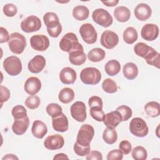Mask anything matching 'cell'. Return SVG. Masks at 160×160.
<instances>
[{"instance_id":"obj_50","label":"cell","mask_w":160,"mask_h":160,"mask_svg":"<svg viewBox=\"0 0 160 160\" xmlns=\"http://www.w3.org/2000/svg\"><path fill=\"white\" fill-rule=\"evenodd\" d=\"M10 35L6 29L3 27L0 28V42L3 43L9 41Z\"/></svg>"},{"instance_id":"obj_30","label":"cell","mask_w":160,"mask_h":160,"mask_svg":"<svg viewBox=\"0 0 160 160\" xmlns=\"http://www.w3.org/2000/svg\"><path fill=\"white\" fill-rule=\"evenodd\" d=\"M144 111L150 117H158L160 114L159 103L156 101L148 102L144 106Z\"/></svg>"},{"instance_id":"obj_37","label":"cell","mask_w":160,"mask_h":160,"mask_svg":"<svg viewBox=\"0 0 160 160\" xmlns=\"http://www.w3.org/2000/svg\"><path fill=\"white\" fill-rule=\"evenodd\" d=\"M47 113L53 118L59 116L62 113V109L60 105L57 103H50L49 104L46 108Z\"/></svg>"},{"instance_id":"obj_7","label":"cell","mask_w":160,"mask_h":160,"mask_svg":"<svg viewBox=\"0 0 160 160\" xmlns=\"http://www.w3.org/2000/svg\"><path fill=\"white\" fill-rule=\"evenodd\" d=\"M92 18L96 24L104 28L109 27L113 22L112 16L108 11L102 8L95 9L92 12Z\"/></svg>"},{"instance_id":"obj_6","label":"cell","mask_w":160,"mask_h":160,"mask_svg":"<svg viewBox=\"0 0 160 160\" xmlns=\"http://www.w3.org/2000/svg\"><path fill=\"white\" fill-rule=\"evenodd\" d=\"M3 68L10 76H17L22 71V63L20 59L15 56L6 58L3 61Z\"/></svg>"},{"instance_id":"obj_5","label":"cell","mask_w":160,"mask_h":160,"mask_svg":"<svg viewBox=\"0 0 160 160\" xmlns=\"http://www.w3.org/2000/svg\"><path fill=\"white\" fill-rule=\"evenodd\" d=\"M130 132L135 136L143 138L148 135V126L146 121L141 118H134L129 124Z\"/></svg>"},{"instance_id":"obj_41","label":"cell","mask_w":160,"mask_h":160,"mask_svg":"<svg viewBox=\"0 0 160 160\" xmlns=\"http://www.w3.org/2000/svg\"><path fill=\"white\" fill-rule=\"evenodd\" d=\"M11 114L14 119H18L26 117L27 116V111L24 106L17 105L12 109Z\"/></svg>"},{"instance_id":"obj_43","label":"cell","mask_w":160,"mask_h":160,"mask_svg":"<svg viewBox=\"0 0 160 160\" xmlns=\"http://www.w3.org/2000/svg\"><path fill=\"white\" fill-rule=\"evenodd\" d=\"M2 11L5 16L8 17H13L17 14L18 9L14 4L9 3L4 6Z\"/></svg>"},{"instance_id":"obj_18","label":"cell","mask_w":160,"mask_h":160,"mask_svg":"<svg viewBox=\"0 0 160 160\" xmlns=\"http://www.w3.org/2000/svg\"><path fill=\"white\" fill-rule=\"evenodd\" d=\"M41 88V82L40 79L36 77H30L26 81L24 89L25 91L29 95L33 96L37 94Z\"/></svg>"},{"instance_id":"obj_14","label":"cell","mask_w":160,"mask_h":160,"mask_svg":"<svg viewBox=\"0 0 160 160\" xmlns=\"http://www.w3.org/2000/svg\"><path fill=\"white\" fill-rule=\"evenodd\" d=\"M30 44L33 49L38 51H44L49 48V40L44 35L36 34L31 38Z\"/></svg>"},{"instance_id":"obj_25","label":"cell","mask_w":160,"mask_h":160,"mask_svg":"<svg viewBox=\"0 0 160 160\" xmlns=\"http://www.w3.org/2000/svg\"><path fill=\"white\" fill-rule=\"evenodd\" d=\"M114 16L116 19L121 22L128 21L131 17L130 10L125 6H118L114 10Z\"/></svg>"},{"instance_id":"obj_46","label":"cell","mask_w":160,"mask_h":160,"mask_svg":"<svg viewBox=\"0 0 160 160\" xmlns=\"http://www.w3.org/2000/svg\"><path fill=\"white\" fill-rule=\"evenodd\" d=\"M88 104L90 108L92 107H99L102 108L103 102L102 99L97 96H93L89 99Z\"/></svg>"},{"instance_id":"obj_27","label":"cell","mask_w":160,"mask_h":160,"mask_svg":"<svg viewBox=\"0 0 160 160\" xmlns=\"http://www.w3.org/2000/svg\"><path fill=\"white\" fill-rule=\"evenodd\" d=\"M89 11L85 6H77L73 8L72 16L78 21H84L88 18Z\"/></svg>"},{"instance_id":"obj_52","label":"cell","mask_w":160,"mask_h":160,"mask_svg":"<svg viewBox=\"0 0 160 160\" xmlns=\"http://www.w3.org/2000/svg\"><path fill=\"white\" fill-rule=\"evenodd\" d=\"M68 159L69 158L68 157V156L66 154H64V153H58L57 154H56L54 158H53V159L55 160V159Z\"/></svg>"},{"instance_id":"obj_51","label":"cell","mask_w":160,"mask_h":160,"mask_svg":"<svg viewBox=\"0 0 160 160\" xmlns=\"http://www.w3.org/2000/svg\"><path fill=\"white\" fill-rule=\"evenodd\" d=\"M102 3L108 7H113L116 6L119 3V1L113 0V1H102Z\"/></svg>"},{"instance_id":"obj_10","label":"cell","mask_w":160,"mask_h":160,"mask_svg":"<svg viewBox=\"0 0 160 160\" xmlns=\"http://www.w3.org/2000/svg\"><path fill=\"white\" fill-rule=\"evenodd\" d=\"M42 24L40 19L34 15L27 17L21 22V28L22 31L28 33L39 30Z\"/></svg>"},{"instance_id":"obj_32","label":"cell","mask_w":160,"mask_h":160,"mask_svg":"<svg viewBox=\"0 0 160 160\" xmlns=\"http://www.w3.org/2000/svg\"><path fill=\"white\" fill-rule=\"evenodd\" d=\"M58 98L61 102L64 104H68L74 99V92L71 88H64L60 91Z\"/></svg>"},{"instance_id":"obj_3","label":"cell","mask_w":160,"mask_h":160,"mask_svg":"<svg viewBox=\"0 0 160 160\" xmlns=\"http://www.w3.org/2000/svg\"><path fill=\"white\" fill-rule=\"evenodd\" d=\"M8 42L10 51L16 54H21L26 46L25 37L17 32L10 34Z\"/></svg>"},{"instance_id":"obj_29","label":"cell","mask_w":160,"mask_h":160,"mask_svg":"<svg viewBox=\"0 0 160 160\" xmlns=\"http://www.w3.org/2000/svg\"><path fill=\"white\" fill-rule=\"evenodd\" d=\"M154 49L149 46L144 42H138L134 47V51L136 55L145 58Z\"/></svg>"},{"instance_id":"obj_39","label":"cell","mask_w":160,"mask_h":160,"mask_svg":"<svg viewBox=\"0 0 160 160\" xmlns=\"http://www.w3.org/2000/svg\"><path fill=\"white\" fill-rule=\"evenodd\" d=\"M41 103L40 98L36 95L29 96L26 99L24 104L25 106L30 109H35L39 107Z\"/></svg>"},{"instance_id":"obj_44","label":"cell","mask_w":160,"mask_h":160,"mask_svg":"<svg viewBox=\"0 0 160 160\" xmlns=\"http://www.w3.org/2000/svg\"><path fill=\"white\" fill-rule=\"evenodd\" d=\"M90 146H82L79 145L77 142L74 145V151L75 153L79 156H85L90 151Z\"/></svg>"},{"instance_id":"obj_12","label":"cell","mask_w":160,"mask_h":160,"mask_svg":"<svg viewBox=\"0 0 160 160\" xmlns=\"http://www.w3.org/2000/svg\"><path fill=\"white\" fill-rule=\"evenodd\" d=\"M101 44L106 49H111L116 47L119 42L118 35L110 30L104 31L101 36Z\"/></svg>"},{"instance_id":"obj_33","label":"cell","mask_w":160,"mask_h":160,"mask_svg":"<svg viewBox=\"0 0 160 160\" xmlns=\"http://www.w3.org/2000/svg\"><path fill=\"white\" fill-rule=\"evenodd\" d=\"M106 56L105 51L99 48L92 49L88 54V58L92 62H99L104 59Z\"/></svg>"},{"instance_id":"obj_24","label":"cell","mask_w":160,"mask_h":160,"mask_svg":"<svg viewBox=\"0 0 160 160\" xmlns=\"http://www.w3.org/2000/svg\"><path fill=\"white\" fill-rule=\"evenodd\" d=\"M31 132L32 135L38 139H42L48 132V128L45 123L40 120H36L33 122Z\"/></svg>"},{"instance_id":"obj_49","label":"cell","mask_w":160,"mask_h":160,"mask_svg":"<svg viewBox=\"0 0 160 160\" xmlns=\"http://www.w3.org/2000/svg\"><path fill=\"white\" fill-rule=\"evenodd\" d=\"M87 160H102V154L98 151H91L86 155Z\"/></svg>"},{"instance_id":"obj_48","label":"cell","mask_w":160,"mask_h":160,"mask_svg":"<svg viewBox=\"0 0 160 160\" xmlns=\"http://www.w3.org/2000/svg\"><path fill=\"white\" fill-rule=\"evenodd\" d=\"M0 92H1V106L4 102L7 101L10 98V91L2 85L0 86Z\"/></svg>"},{"instance_id":"obj_21","label":"cell","mask_w":160,"mask_h":160,"mask_svg":"<svg viewBox=\"0 0 160 160\" xmlns=\"http://www.w3.org/2000/svg\"><path fill=\"white\" fill-rule=\"evenodd\" d=\"M29 124V119L28 116H26L23 118L15 119L12 125V130L15 134L21 136L26 132Z\"/></svg>"},{"instance_id":"obj_15","label":"cell","mask_w":160,"mask_h":160,"mask_svg":"<svg viewBox=\"0 0 160 160\" xmlns=\"http://www.w3.org/2000/svg\"><path fill=\"white\" fill-rule=\"evenodd\" d=\"M64 139L60 134H52L48 136L44 141L45 148L49 150L59 149L63 147Z\"/></svg>"},{"instance_id":"obj_26","label":"cell","mask_w":160,"mask_h":160,"mask_svg":"<svg viewBox=\"0 0 160 160\" xmlns=\"http://www.w3.org/2000/svg\"><path fill=\"white\" fill-rule=\"evenodd\" d=\"M122 72L126 79L132 80L135 79L138 74V68L136 64L128 62L123 66Z\"/></svg>"},{"instance_id":"obj_34","label":"cell","mask_w":160,"mask_h":160,"mask_svg":"<svg viewBox=\"0 0 160 160\" xmlns=\"http://www.w3.org/2000/svg\"><path fill=\"white\" fill-rule=\"evenodd\" d=\"M102 139L108 144L115 143L118 139L117 132L114 129L106 128L102 133Z\"/></svg>"},{"instance_id":"obj_22","label":"cell","mask_w":160,"mask_h":160,"mask_svg":"<svg viewBox=\"0 0 160 160\" xmlns=\"http://www.w3.org/2000/svg\"><path fill=\"white\" fill-rule=\"evenodd\" d=\"M52 126L53 129L58 132H64L68 131L69 122L68 118L64 113L58 117L52 118Z\"/></svg>"},{"instance_id":"obj_13","label":"cell","mask_w":160,"mask_h":160,"mask_svg":"<svg viewBox=\"0 0 160 160\" xmlns=\"http://www.w3.org/2000/svg\"><path fill=\"white\" fill-rule=\"evenodd\" d=\"M86 55L81 44L69 52V61L73 65L81 66L86 62Z\"/></svg>"},{"instance_id":"obj_42","label":"cell","mask_w":160,"mask_h":160,"mask_svg":"<svg viewBox=\"0 0 160 160\" xmlns=\"http://www.w3.org/2000/svg\"><path fill=\"white\" fill-rule=\"evenodd\" d=\"M118 111L119 112V113L121 115L122 117V121H128L131 116H132V109L130 107L126 106V105H121L116 108Z\"/></svg>"},{"instance_id":"obj_16","label":"cell","mask_w":160,"mask_h":160,"mask_svg":"<svg viewBox=\"0 0 160 160\" xmlns=\"http://www.w3.org/2000/svg\"><path fill=\"white\" fill-rule=\"evenodd\" d=\"M141 35L146 41H154L158 37L159 28L154 24H146L142 26L141 31Z\"/></svg>"},{"instance_id":"obj_17","label":"cell","mask_w":160,"mask_h":160,"mask_svg":"<svg viewBox=\"0 0 160 160\" xmlns=\"http://www.w3.org/2000/svg\"><path fill=\"white\" fill-rule=\"evenodd\" d=\"M46 66V59L41 55H36L31 59L28 64V68L32 73L41 72Z\"/></svg>"},{"instance_id":"obj_28","label":"cell","mask_w":160,"mask_h":160,"mask_svg":"<svg viewBox=\"0 0 160 160\" xmlns=\"http://www.w3.org/2000/svg\"><path fill=\"white\" fill-rule=\"evenodd\" d=\"M104 70L106 74L110 76L117 75L121 70L120 63L115 59L108 61L104 66Z\"/></svg>"},{"instance_id":"obj_45","label":"cell","mask_w":160,"mask_h":160,"mask_svg":"<svg viewBox=\"0 0 160 160\" xmlns=\"http://www.w3.org/2000/svg\"><path fill=\"white\" fill-rule=\"evenodd\" d=\"M123 158V153L120 149H113L109 151L107 156L108 160H121Z\"/></svg>"},{"instance_id":"obj_31","label":"cell","mask_w":160,"mask_h":160,"mask_svg":"<svg viewBox=\"0 0 160 160\" xmlns=\"http://www.w3.org/2000/svg\"><path fill=\"white\" fill-rule=\"evenodd\" d=\"M138 32L135 28L132 27H128L123 32V40L126 43L132 44L137 41L138 37Z\"/></svg>"},{"instance_id":"obj_40","label":"cell","mask_w":160,"mask_h":160,"mask_svg":"<svg viewBox=\"0 0 160 160\" xmlns=\"http://www.w3.org/2000/svg\"><path fill=\"white\" fill-rule=\"evenodd\" d=\"M90 114L94 119L99 122L103 121L105 117V114L102 108L99 107L90 108Z\"/></svg>"},{"instance_id":"obj_53","label":"cell","mask_w":160,"mask_h":160,"mask_svg":"<svg viewBox=\"0 0 160 160\" xmlns=\"http://www.w3.org/2000/svg\"><path fill=\"white\" fill-rule=\"evenodd\" d=\"M2 160H4V159H18V158L14 154H6L5 156H4L2 158Z\"/></svg>"},{"instance_id":"obj_4","label":"cell","mask_w":160,"mask_h":160,"mask_svg":"<svg viewBox=\"0 0 160 160\" xmlns=\"http://www.w3.org/2000/svg\"><path fill=\"white\" fill-rule=\"evenodd\" d=\"M94 135V128L89 124H83L80 128L76 137V142L81 146H90Z\"/></svg>"},{"instance_id":"obj_47","label":"cell","mask_w":160,"mask_h":160,"mask_svg":"<svg viewBox=\"0 0 160 160\" xmlns=\"http://www.w3.org/2000/svg\"><path fill=\"white\" fill-rule=\"evenodd\" d=\"M119 149L122 152L123 154L127 155L130 153L132 150V146L129 141L127 140L122 141L119 144Z\"/></svg>"},{"instance_id":"obj_1","label":"cell","mask_w":160,"mask_h":160,"mask_svg":"<svg viewBox=\"0 0 160 160\" xmlns=\"http://www.w3.org/2000/svg\"><path fill=\"white\" fill-rule=\"evenodd\" d=\"M43 20L49 35L52 38H58L62 32V26L57 14L52 12H48L44 15Z\"/></svg>"},{"instance_id":"obj_9","label":"cell","mask_w":160,"mask_h":160,"mask_svg":"<svg viewBox=\"0 0 160 160\" xmlns=\"http://www.w3.org/2000/svg\"><path fill=\"white\" fill-rule=\"evenodd\" d=\"M79 44L78 39L74 33L68 32L61 38L59 42V48L62 51L69 52Z\"/></svg>"},{"instance_id":"obj_23","label":"cell","mask_w":160,"mask_h":160,"mask_svg":"<svg viewBox=\"0 0 160 160\" xmlns=\"http://www.w3.org/2000/svg\"><path fill=\"white\" fill-rule=\"evenodd\" d=\"M76 72L75 70L70 67H66L62 69L59 73V79L64 84H73L76 80Z\"/></svg>"},{"instance_id":"obj_38","label":"cell","mask_w":160,"mask_h":160,"mask_svg":"<svg viewBox=\"0 0 160 160\" xmlns=\"http://www.w3.org/2000/svg\"><path fill=\"white\" fill-rule=\"evenodd\" d=\"M102 88L104 91L108 93H114L118 91V86L116 82L110 78H107L103 81Z\"/></svg>"},{"instance_id":"obj_8","label":"cell","mask_w":160,"mask_h":160,"mask_svg":"<svg viewBox=\"0 0 160 160\" xmlns=\"http://www.w3.org/2000/svg\"><path fill=\"white\" fill-rule=\"evenodd\" d=\"M79 34L82 40L88 44H94L97 41L98 34L91 24H83L79 28Z\"/></svg>"},{"instance_id":"obj_20","label":"cell","mask_w":160,"mask_h":160,"mask_svg":"<svg viewBox=\"0 0 160 160\" xmlns=\"http://www.w3.org/2000/svg\"><path fill=\"white\" fill-rule=\"evenodd\" d=\"M134 13L138 20L144 21L151 17L152 10L150 6L147 4L140 3L135 8Z\"/></svg>"},{"instance_id":"obj_2","label":"cell","mask_w":160,"mask_h":160,"mask_svg":"<svg viewBox=\"0 0 160 160\" xmlns=\"http://www.w3.org/2000/svg\"><path fill=\"white\" fill-rule=\"evenodd\" d=\"M81 81L88 85H95L99 82L101 79V72L96 68L88 67L84 68L80 73Z\"/></svg>"},{"instance_id":"obj_35","label":"cell","mask_w":160,"mask_h":160,"mask_svg":"<svg viewBox=\"0 0 160 160\" xmlns=\"http://www.w3.org/2000/svg\"><path fill=\"white\" fill-rule=\"evenodd\" d=\"M146 62L157 68H159L160 65V54L155 49L150 52L145 58Z\"/></svg>"},{"instance_id":"obj_11","label":"cell","mask_w":160,"mask_h":160,"mask_svg":"<svg viewBox=\"0 0 160 160\" xmlns=\"http://www.w3.org/2000/svg\"><path fill=\"white\" fill-rule=\"evenodd\" d=\"M71 115L76 121L82 122L87 117L86 107L82 101H76L73 103L70 108Z\"/></svg>"},{"instance_id":"obj_36","label":"cell","mask_w":160,"mask_h":160,"mask_svg":"<svg viewBox=\"0 0 160 160\" xmlns=\"http://www.w3.org/2000/svg\"><path fill=\"white\" fill-rule=\"evenodd\" d=\"M131 154L133 159L135 160H145L148 157L146 149L141 146L135 147L132 150Z\"/></svg>"},{"instance_id":"obj_19","label":"cell","mask_w":160,"mask_h":160,"mask_svg":"<svg viewBox=\"0 0 160 160\" xmlns=\"http://www.w3.org/2000/svg\"><path fill=\"white\" fill-rule=\"evenodd\" d=\"M122 121L121 114L117 110L111 111L105 114L104 119V124L107 128L114 129Z\"/></svg>"}]
</instances>
